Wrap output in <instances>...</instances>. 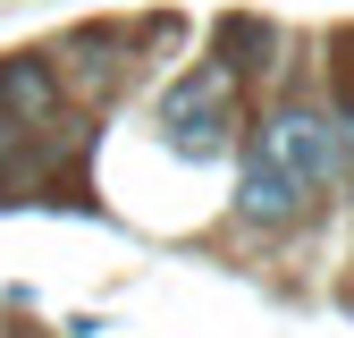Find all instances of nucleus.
Returning <instances> with one entry per match:
<instances>
[{"label": "nucleus", "mask_w": 354, "mask_h": 338, "mask_svg": "<svg viewBox=\"0 0 354 338\" xmlns=\"http://www.w3.org/2000/svg\"><path fill=\"white\" fill-rule=\"evenodd\" d=\"M253 152H270L295 186H321V178H337V127H329L321 110H279V118L253 136Z\"/></svg>", "instance_id": "obj_1"}, {"label": "nucleus", "mask_w": 354, "mask_h": 338, "mask_svg": "<svg viewBox=\"0 0 354 338\" xmlns=\"http://www.w3.org/2000/svg\"><path fill=\"white\" fill-rule=\"evenodd\" d=\"M0 110H17V118H42V110H51V68H42L34 51L0 68Z\"/></svg>", "instance_id": "obj_4"}, {"label": "nucleus", "mask_w": 354, "mask_h": 338, "mask_svg": "<svg viewBox=\"0 0 354 338\" xmlns=\"http://www.w3.org/2000/svg\"><path fill=\"white\" fill-rule=\"evenodd\" d=\"M219 102H228V68H194V76L169 84L160 118L177 127V144H186V152H211V144H219Z\"/></svg>", "instance_id": "obj_2"}, {"label": "nucleus", "mask_w": 354, "mask_h": 338, "mask_svg": "<svg viewBox=\"0 0 354 338\" xmlns=\"http://www.w3.org/2000/svg\"><path fill=\"white\" fill-rule=\"evenodd\" d=\"M236 203L253 211V220H287V211L304 203V186L287 178V169H279L270 152H253V161H245V186H236Z\"/></svg>", "instance_id": "obj_3"}]
</instances>
